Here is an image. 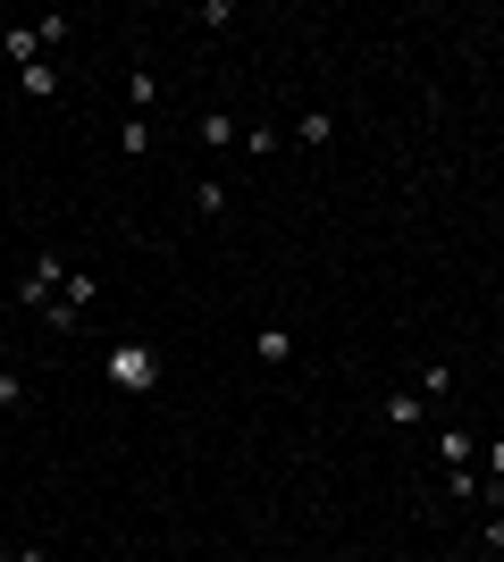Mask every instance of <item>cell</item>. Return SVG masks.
<instances>
[{"instance_id":"1","label":"cell","mask_w":504,"mask_h":562,"mask_svg":"<svg viewBox=\"0 0 504 562\" xmlns=\"http://www.w3.org/2000/svg\"><path fill=\"white\" fill-rule=\"evenodd\" d=\"M101 378H110L119 395H152V386H160V352L135 345V336H119V345L101 352Z\"/></svg>"},{"instance_id":"2","label":"cell","mask_w":504,"mask_h":562,"mask_svg":"<svg viewBox=\"0 0 504 562\" xmlns=\"http://www.w3.org/2000/svg\"><path fill=\"white\" fill-rule=\"evenodd\" d=\"M59 294H68V260H59V252H34V260H25V285H18V303H25V311H43V319H51V311H59Z\"/></svg>"},{"instance_id":"3","label":"cell","mask_w":504,"mask_h":562,"mask_svg":"<svg viewBox=\"0 0 504 562\" xmlns=\"http://www.w3.org/2000/svg\"><path fill=\"white\" fill-rule=\"evenodd\" d=\"M471 453H480V446H471V428H437V462H446V470H471Z\"/></svg>"},{"instance_id":"4","label":"cell","mask_w":504,"mask_h":562,"mask_svg":"<svg viewBox=\"0 0 504 562\" xmlns=\"http://www.w3.org/2000/svg\"><path fill=\"white\" fill-rule=\"evenodd\" d=\"M244 126H236V110H202V151H227Z\"/></svg>"},{"instance_id":"5","label":"cell","mask_w":504,"mask_h":562,"mask_svg":"<svg viewBox=\"0 0 504 562\" xmlns=\"http://www.w3.org/2000/svg\"><path fill=\"white\" fill-rule=\"evenodd\" d=\"M0 50H9L18 68H34V59H43V34H34V25H9V34H0Z\"/></svg>"},{"instance_id":"6","label":"cell","mask_w":504,"mask_h":562,"mask_svg":"<svg viewBox=\"0 0 504 562\" xmlns=\"http://www.w3.org/2000/svg\"><path fill=\"white\" fill-rule=\"evenodd\" d=\"M412 395H421V403H446V395H455V361H429V370H421V386H412Z\"/></svg>"},{"instance_id":"7","label":"cell","mask_w":504,"mask_h":562,"mask_svg":"<svg viewBox=\"0 0 504 562\" xmlns=\"http://www.w3.org/2000/svg\"><path fill=\"white\" fill-rule=\"evenodd\" d=\"M126 101H135V117H152V110H160V76L135 68V76H126Z\"/></svg>"},{"instance_id":"8","label":"cell","mask_w":504,"mask_h":562,"mask_svg":"<svg viewBox=\"0 0 504 562\" xmlns=\"http://www.w3.org/2000/svg\"><path fill=\"white\" fill-rule=\"evenodd\" d=\"M294 135L312 143V151H328V143H336V117L328 110H303V117H294Z\"/></svg>"},{"instance_id":"9","label":"cell","mask_w":504,"mask_h":562,"mask_svg":"<svg viewBox=\"0 0 504 562\" xmlns=\"http://www.w3.org/2000/svg\"><path fill=\"white\" fill-rule=\"evenodd\" d=\"M18 85H25L34 101H51V93H59V68H51V59H34V68H18Z\"/></svg>"},{"instance_id":"10","label":"cell","mask_w":504,"mask_h":562,"mask_svg":"<svg viewBox=\"0 0 504 562\" xmlns=\"http://www.w3.org/2000/svg\"><path fill=\"white\" fill-rule=\"evenodd\" d=\"M144 151H152V126H144V117H126V126H119V160H144Z\"/></svg>"},{"instance_id":"11","label":"cell","mask_w":504,"mask_h":562,"mask_svg":"<svg viewBox=\"0 0 504 562\" xmlns=\"http://www.w3.org/2000/svg\"><path fill=\"white\" fill-rule=\"evenodd\" d=\"M253 352H261V361H294V336L287 328H261V336H253Z\"/></svg>"},{"instance_id":"12","label":"cell","mask_w":504,"mask_h":562,"mask_svg":"<svg viewBox=\"0 0 504 562\" xmlns=\"http://www.w3.org/2000/svg\"><path fill=\"white\" fill-rule=\"evenodd\" d=\"M193 211L219 218V211H227V186H219V177H202V186H193Z\"/></svg>"},{"instance_id":"13","label":"cell","mask_w":504,"mask_h":562,"mask_svg":"<svg viewBox=\"0 0 504 562\" xmlns=\"http://www.w3.org/2000/svg\"><path fill=\"white\" fill-rule=\"evenodd\" d=\"M421 412H429L421 395H387V420H395V428H421Z\"/></svg>"},{"instance_id":"14","label":"cell","mask_w":504,"mask_h":562,"mask_svg":"<svg viewBox=\"0 0 504 562\" xmlns=\"http://www.w3.org/2000/svg\"><path fill=\"white\" fill-rule=\"evenodd\" d=\"M18 403H25V378H18V370H0V412H18Z\"/></svg>"},{"instance_id":"15","label":"cell","mask_w":504,"mask_h":562,"mask_svg":"<svg viewBox=\"0 0 504 562\" xmlns=\"http://www.w3.org/2000/svg\"><path fill=\"white\" fill-rule=\"evenodd\" d=\"M488 554H504V513H488Z\"/></svg>"},{"instance_id":"16","label":"cell","mask_w":504,"mask_h":562,"mask_svg":"<svg viewBox=\"0 0 504 562\" xmlns=\"http://www.w3.org/2000/svg\"><path fill=\"white\" fill-rule=\"evenodd\" d=\"M9 562H51V554H43V546H18V554H9Z\"/></svg>"},{"instance_id":"17","label":"cell","mask_w":504,"mask_h":562,"mask_svg":"<svg viewBox=\"0 0 504 562\" xmlns=\"http://www.w3.org/2000/svg\"><path fill=\"white\" fill-rule=\"evenodd\" d=\"M0 538H9V513H0Z\"/></svg>"}]
</instances>
